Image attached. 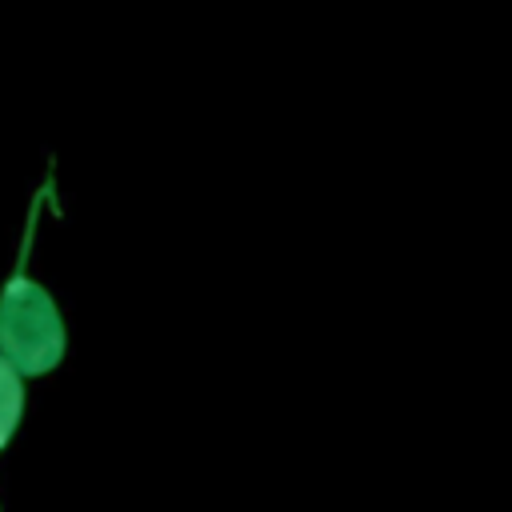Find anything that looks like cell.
Masks as SVG:
<instances>
[{"instance_id": "7a4b0ae2", "label": "cell", "mask_w": 512, "mask_h": 512, "mask_svg": "<svg viewBox=\"0 0 512 512\" xmlns=\"http://www.w3.org/2000/svg\"><path fill=\"white\" fill-rule=\"evenodd\" d=\"M24 420V372L0 352V452L12 444Z\"/></svg>"}, {"instance_id": "6da1fadb", "label": "cell", "mask_w": 512, "mask_h": 512, "mask_svg": "<svg viewBox=\"0 0 512 512\" xmlns=\"http://www.w3.org/2000/svg\"><path fill=\"white\" fill-rule=\"evenodd\" d=\"M36 212H40V200L28 212L24 240H20V252H16V268L8 272V280L0 288V352L24 376L56 372L64 352H68V332H64L60 304L28 272V248H32V232H36Z\"/></svg>"}]
</instances>
